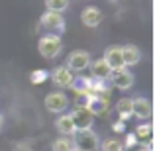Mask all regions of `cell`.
<instances>
[{
  "label": "cell",
  "instance_id": "obj_1",
  "mask_svg": "<svg viewBox=\"0 0 155 151\" xmlns=\"http://www.w3.org/2000/svg\"><path fill=\"white\" fill-rule=\"evenodd\" d=\"M71 140H73V145L81 151H98L100 149V140H98V136L92 132V128L77 130L71 136Z\"/></svg>",
  "mask_w": 155,
  "mask_h": 151
},
{
  "label": "cell",
  "instance_id": "obj_2",
  "mask_svg": "<svg viewBox=\"0 0 155 151\" xmlns=\"http://www.w3.org/2000/svg\"><path fill=\"white\" fill-rule=\"evenodd\" d=\"M38 51L43 59H55L61 51H63V41L57 34H47L41 35L38 41Z\"/></svg>",
  "mask_w": 155,
  "mask_h": 151
},
{
  "label": "cell",
  "instance_id": "obj_3",
  "mask_svg": "<svg viewBox=\"0 0 155 151\" xmlns=\"http://www.w3.org/2000/svg\"><path fill=\"white\" fill-rule=\"evenodd\" d=\"M110 84L120 90H128V88L134 87V75L128 67H120V69H112L110 71V77H108Z\"/></svg>",
  "mask_w": 155,
  "mask_h": 151
},
{
  "label": "cell",
  "instance_id": "obj_4",
  "mask_svg": "<svg viewBox=\"0 0 155 151\" xmlns=\"http://www.w3.org/2000/svg\"><path fill=\"white\" fill-rule=\"evenodd\" d=\"M69 116H71V120H73L75 130H88V128H92L94 116H92V112L87 108V106H75V110H73Z\"/></svg>",
  "mask_w": 155,
  "mask_h": 151
},
{
  "label": "cell",
  "instance_id": "obj_5",
  "mask_svg": "<svg viewBox=\"0 0 155 151\" xmlns=\"http://www.w3.org/2000/svg\"><path fill=\"white\" fill-rule=\"evenodd\" d=\"M39 26H43L45 30L49 31H57V34H63L65 31V18L61 16V12H51V10H45L39 18Z\"/></svg>",
  "mask_w": 155,
  "mask_h": 151
},
{
  "label": "cell",
  "instance_id": "obj_6",
  "mask_svg": "<svg viewBox=\"0 0 155 151\" xmlns=\"http://www.w3.org/2000/svg\"><path fill=\"white\" fill-rule=\"evenodd\" d=\"M51 80L55 87H61V88H71L73 84H75V73L71 71V69L65 65V67H55L51 71Z\"/></svg>",
  "mask_w": 155,
  "mask_h": 151
},
{
  "label": "cell",
  "instance_id": "obj_7",
  "mask_svg": "<svg viewBox=\"0 0 155 151\" xmlns=\"http://www.w3.org/2000/svg\"><path fill=\"white\" fill-rule=\"evenodd\" d=\"M88 65H91V55H88L87 51L75 49V51L69 53V57H67V67L71 69L73 73L84 71V69H88Z\"/></svg>",
  "mask_w": 155,
  "mask_h": 151
},
{
  "label": "cell",
  "instance_id": "obj_8",
  "mask_svg": "<svg viewBox=\"0 0 155 151\" xmlns=\"http://www.w3.org/2000/svg\"><path fill=\"white\" fill-rule=\"evenodd\" d=\"M43 104H45V110L61 114L63 110H67L69 100H67V96H65L63 92H49V94L45 96V100H43Z\"/></svg>",
  "mask_w": 155,
  "mask_h": 151
},
{
  "label": "cell",
  "instance_id": "obj_9",
  "mask_svg": "<svg viewBox=\"0 0 155 151\" xmlns=\"http://www.w3.org/2000/svg\"><path fill=\"white\" fill-rule=\"evenodd\" d=\"M134 102V116L137 120H149L153 114V106H151V100L143 98V96H137V98H132Z\"/></svg>",
  "mask_w": 155,
  "mask_h": 151
},
{
  "label": "cell",
  "instance_id": "obj_10",
  "mask_svg": "<svg viewBox=\"0 0 155 151\" xmlns=\"http://www.w3.org/2000/svg\"><path fill=\"white\" fill-rule=\"evenodd\" d=\"M81 20H83V24L87 28H96V26H100V22L104 20V14H102V10L96 8V6H87L81 12Z\"/></svg>",
  "mask_w": 155,
  "mask_h": 151
},
{
  "label": "cell",
  "instance_id": "obj_11",
  "mask_svg": "<svg viewBox=\"0 0 155 151\" xmlns=\"http://www.w3.org/2000/svg\"><path fill=\"white\" fill-rule=\"evenodd\" d=\"M87 108L92 112V116L106 118L108 112H110V98H108V96H92Z\"/></svg>",
  "mask_w": 155,
  "mask_h": 151
},
{
  "label": "cell",
  "instance_id": "obj_12",
  "mask_svg": "<svg viewBox=\"0 0 155 151\" xmlns=\"http://www.w3.org/2000/svg\"><path fill=\"white\" fill-rule=\"evenodd\" d=\"M102 59L108 63L110 69H120V67H126L124 65V59H122V49L118 45L114 47H108V49L104 51V57Z\"/></svg>",
  "mask_w": 155,
  "mask_h": 151
},
{
  "label": "cell",
  "instance_id": "obj_13",
  "mask_svg": "<svg viewBox=\"0 0 155 151\" xmlns=\"http://www.w3.org/2000/svg\"><path fill=\"white\" fill-rule=\"evenodd\" d=\"M55 128H57V132H59L61 136H67V137H71L73 133L77 132L75 126H73L71 116H69V114H63V112L57 116V120H55Z\"/></svg>",
  "mask_w": 155,
  "mask_h": 151
},
{
  "label": "cell",
  "instance_id": "obj_14",
  "mask_svg": "<svg viewBox=\"0 0 155 151\" xmlns=\"http://www.w3.org/2000/svg\"><path fill=\"white\" fill-rule=\"evenodd\" d=\"M88 69H91V77H94V79H102V80H108V77H110V71H112V69L108 67V63H106L104 59L91 61Z\"/></svg>",
  "mask_w": 155,
  "mask_h": 151
},
{
  "label": "cell",
  "instance_id": "obj_15",
  "mask_svg": "<svg viewBox=\"0 0 155 151\" xmlns=\"http://www.w3.org/2000/svg\"><path fill=\"white\" fill-rule=\"evenodd\" d=\"M120 49H122V59H124L126 67H134V65L140 63V59H141L140 47H136V45H124V47H120Z\"/></svg>",
  "mask_w": 155,
  "mask_h": 151
},
{
  "label": "cell",
  "instance_id": "obj_16",
  "mask_svg": "<svg viewBox=\"0 0 155 151\" xmlns=\"http://www.w3.org/2000/svg\"><path fill=\"white\" fill-rule=\"evenodd\" d=\"M116 112H118V116H120L122 122L130 120V118L134 116V102H132V98H120L116 102Z\"/></svg>",
  "mask_w": 155,
  "mask_h": 151
},
{
  "label": "cell",
  "instance_id": "obj_17",
  "mask_svg": "<svg viewBox=\"0 0 155 151\" xmlns=\"http://www.w3.org/2000/svg\"><path fill=\"white\" fill-rule=\"evenodd\" d=\"M137 137V143H151L153 141V126L151 124H140L134 132Z\"/></svg>",
  "mask_w": 155,
  "mask_h": 151
},
{
  "label": "cell",
  "instance_id": "obj_18",
  "mask_svg": "<svg viewBox=\"0 0 155 151\" xmlns=\"http://www.w3.org/2000/svg\"><path fill=\"white\" fill-rule=\"evenodd\" d=\"M73 147H75V145H73V140L67 137V136L57 137V140L51 143V151H71Z\"/></svg>",
  "mask_w": 155,
  "mask_h": 151
},
{
  "label": "cell",
  "instance_id": "obj_19",
  "mask_svg": "<svg viewBox=\"0 0 155 151\" xmlns=\"http://www.w3.org/2000/svg\"><path fill=\"white\" fill-rule=\"evenodd\" d=\"M100 149H102V151H126L124 143H122L120 140H116V137H108V140H104L102 143H100Z\"/></svg>",
  "mask_w": 155,
  "mask_h": 151
},
{
  "label": "cell",
  "instance_id": "obj_20",
  "mask_svg": "<svg viewBox=\"0 0 155 151\" xmlns=\"http://www.w3.org/2000/svg\"><path fill=\"white\" fill-rule=\"evenodd\" d=\"M67 8H69V0H45V10L65 12Z\"/></svg>",
  "mask_w": 155,
  "mask_h": 151
},
{
  "label": "cell",
  "instance_id": "obj_21",
  "mask_svg": "<svg viewBox=\"0 0 155 151\" xmlns=\"http://www.w3.org/2000/svg\"><path fill=\"white\" fill-rule=\"evenodd\" d=\"M49 77V73L45 71V69H35V71H31V75H30V80L34 84H41L43 80Z\"/></svg>",
  "mask_w": 155,
  "mask_h": 151
},
{
  "label": "cell",
  "instance_id": "obj_22",
  "mask_svg": "<svg viewBox=\"0 0 155 151\" xmlns=\"http://www.w3.org/2000/svg\"><path fill=\"white\" fill-rule=\"evenodd\" d=\"M122 143H124V149L128 151V149H134L137 145V137L134 136V133H128V136H126V140L122 141Z\"/></svg>",
  "mask_w": 155,
  "mask_h": 151
},
{
  "label": "cell",
  "instance_id": "obj_23",
  "mask_svg": "<svg viewBox=\"0 0 155 151\" xmlns=\"http://www.w3.org/2000/svg\"><path fill=\"white\" fill-rule=\"evenodd\" d=\"M126 130V126H124V122H116V124H114V132H124Z\"/></svg>",
  "mask_w": 155,
  "mask_h": 151
},
{
  "label": "cell",
  "instance_id": "obj_24",
  "mask_svg": "<svg viewBox=\"0 0 155 151\" xmlns=\"http://www.w3.org/2000/svg\"><path fill=\"white\" fill-rule=\"evenodd\" d=\"M16 151H31V149L28 147V145H18V147H16Z\"/></svg>",
  "mask_w": 155,
  "mask_h": 151
},
{
  "label": "cell",
  "instance_id": "obj_25",
  "mask_svg": "<svg viewBox=\"0 0 155 151\" xmlns=\"http://www.w3.org/2000/svg\"><path fill=\"white\" fill-rule=\"evenodd\" d=\"M2 124H4V116L0 114V128H2Z\"/></svg>",
  "mask_w": 155,
  "mask_h": 151
},
{
  "label": "cell",
  "instance_id": "obj_26",
  "mask_svg": "<svg viewBox=\"0 0 155 151\" xmlns=\"http://www.w3.org/2000/svg\"><path fill=\"white\" fill-rule=\"evenodd\" d=\"M71 151H81V149H77V147H73V149H71Z\"/></svg>",
  "mask_w": 155,
  "mask_h": 151
},
{
  "label": "cell",
  "instance_id": "obj_27",
  "mask_svg": "<svg viewBox=\"0 0 155 151\" xmlns=\"http://www.w3.org/2000/svg\"><path fill=\"white\" fill-rule=\"evenodd\" d=\"M110 2H116V0H110Z\"/></svg>",
  "mask_w": 155,
  "mask_h": 151
}]
</instances>
